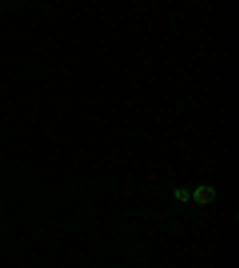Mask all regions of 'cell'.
<instances>
[{
  "label": "cell",
  "mask_w": 239,
  "mask_h": 268,
  "mask_svg": "<svg viewBox=\"0 0 239 268\" xmlns=\"http://www.w3.org/2000/svg\"><path fill=\"white\" fill-rule=\"evenodd\" d=\"M194 201L196 204H201V206H206V204H210L213 201V196H216V189L213 187H208V184H201V187H196L194 189Z\"/></svg>",
  "instance_id": "cell-1"
},
{
  "label": "cell",
  "mask_w": 239,
  "mask_h": 268,
  "mask_svg": "<svg viewBox=\"0 0 239 268\" xmlns=\"http://www.w3.org/2000/svg\"><path fill=\"white\" fill-rule=\"evenodd\" d=\"M189 196H192V192H189V189H184V187L174 189V199H177V201H189Z\"/></svg>",
  "instance_id": "cell-2"
}]
</instances>
